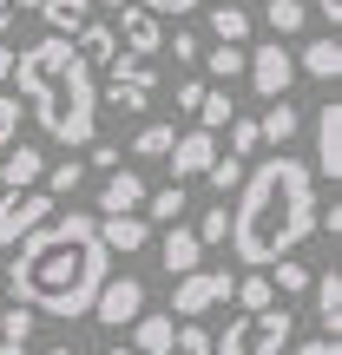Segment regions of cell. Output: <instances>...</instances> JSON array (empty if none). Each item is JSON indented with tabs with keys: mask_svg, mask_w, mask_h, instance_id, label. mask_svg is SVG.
Wrapping results in <instances>:
<instances>
[{
	"mask_svg": "<svg viewBox=\"0 0 342 355\" xmlns=\"http://www.w3.org/2000/svg\"><path fill=\"white\" fill-rule=\"evenodd\" d=\"M105 283V243H99V224L79 211L66 217H46L20 237V257L7 270V290L13 303H26L33 316H92V296Z\"/></svg>",
	"mask_w": 342,
	"mask_h": 355,
	"instance_id": "cell-1",
	"label": "cell"
},
{
	"mask_svg": "<svg viewBox=\"0 0 342 355\" xmlns=\"http://www.w3.org/2000/svg\"><path fill=\"white\" fill-rule=\"evenodd\" d=\"M309 237H316V171L290 158V145H283L257 171L237 178V217H230L224 243L237 250L243 270H270Z\"/></svg>",
	"mask_w": 342,
	"mask_h": 355,
	"instance_id": "cell-2",
	"label": "cell"
},
{
	"mask_svg": "<svg viewBox=\"0 0 342 355\" xmlns=\"http://www.w3.org/2000/svg\"><path fill=\"white\" fill-rule=\"evenodd\" d=\"M13 79H20V99L40 119L46 139L92 145V132H99V86H92V66L79 60V46L66 33H46L26 53H13Z\"/></svg>",
	"mask_w": 342,
	"mask_h": 355,
	"instance_id": "cell-3",
	"label": "cell"
},
{
	"mask_svg": "<svg viewBox=\"0 0 342 355\" xmlns=\"http://www.w3.org/2000/svg\"><path fill=\"white\" fill-rule=\"evenodd\" d=\"M290 336H296L290 303H264V309H243L224 336H211V355H283Z\"/></svg>",
	"mask_w": 342,
	"mask_h": 355,
	"instance_id": "cell-4",
	"label": "cell"
},
{
	"mask_svg": "<svg viewBox=\"0 0 342 355\" xmlns=\"http://www.w3.org/2000/svg\"><path fill=\"white\" fill-rule=\"evenodd\" d=\"M230 270H178V290H171V309H178V322L185 316H204V309H217V303H230Z\"/></svg>",
	"mask_w": 342,
	"mask_h": 355,
	"instance_id": "cell-5",
	"label": "cell"
},
{
	"mask_svg": "<svg viewBox=\"0 0 342 355\" xmlns=\"http://www.w3.org/2000/svg\"><path fill=\"white\" fill-rule=\"evenodd\" d=\"M53 217V191L46 184H20V191H0V243H20L33 224Z\"/></svg>",
	"mask_w": 342,
	"mask_h": 355,
	"instance_id": "cell-6",
	"label": "cell"
},
{
	"mask_svg": "<svg viewBox=\"0 0 342 355\" xmlns=\"http://www.w3.org/2000/svg\"><path fill=\"white\" fill-rule=\"evenodd\" d=\"M243 79H250L264 99H283V92L296 86V60H290V46H283V40H264L257 53H243Z\"/></svg>",
	"mask_w": 342,
	"mask_h": 355,
	"instance_id": "cell-7",
	"label": "cell"
},
{
	"mask_svg": "<svg viewBox=\"0 0 342 355\" xmlns=\"http://www.w3.org/2000/svg\"><path fill=\"white\" fill-rule=\"evenodd\" d=\"M139 309H145V283L139 277H105L99 296H92V316H99L105 329H126Z\"/></svg>",
	"mask_w": 342,
	"mask_h": 355,
	"instance_id": "cell-8",
	"label": "cell"
},
{
	"mask_svg": "<svg viewBox=\"0 0 342 355\" xmlns=\"http://www.w3.org/2000/svg\"><path fill=\"white\" fill-rule=\"evenodd\" d=\"M112 33H119V53H139V60H152L158 46H165V26H158V13L152 7H119V20H112Z\"/></svg>",
	"mask_w": 342,
	"mask_h": 355,
	"instance_id": "cell-9",
	"label": "cell"
},
{
	"mask_svg": "<svg viewBox=\"0 0 342 355\" xmlns=\"http://www.w3.org/2000/svg\"><path fill=\"white\" fill-rule=\"evenodd\" d=\"M316 184H342V105L330 99L316 112Z\"/></svg>",
	"mask_w": 342,
	"mask_h": 355,
	"instance_id": "cell-10",
	"label": "cell"
},
{
	"mask_svg": "<svg viewBox=\"0 0 342 355\" xmlns=\"http://www.w3.org/2000/svg\"><path fill=\"white\" fill-rule=\"evenodd\" d=\"M145 191H152V184H145L139 171L112 165V171H105V184H99V211H105V217H119V211H145Z\"/></svg>",
	"mask_w": 342,
	"mask_h": 355,
	"instance_id": "cell-11",
	"label": "cell"
},
{
	"mask_svg": "<svg viewBox=\"0 0 342 355\" xmlns=\"http://www.w3.org/2000/svg\"><path fill=\"white\" fill-rule=\"evenodd\" d=\"M165 158H171V171H178V178H204V171H211V158H217V132H204V125H198V132H185V139H171V152H165Z\"/></svg>",
	"mask_w": 342,
	"mask_h": 355,
	"instance_id": "cell-12",
	"label": "cell"
},
{
	"mask_svg": "<svg viewBox=\"0 0 342 355\" xmlns=\"http://www.w3.org/2000/svg\"><path fill=\"white\" fill-rule=\"evenodd\" d=\"M99 243H105V250H119V257H132V250H145V243H152V224H145L139 211L99 217Z\"/></svg>",
	"mask_w": 342,
	"mask_h": 355,
	"instance_id": "cell-13",
	"label": "cell"
},
{
	"mask_svg": "<svg viewBox=\"0 0 342 355\" xmlns=\"http://www.w3.org/2000/svg\"><path fill=\"white\" fill-rule=\"evenodd\" d=\"M309 290H316V329L323 336H342V270L309 277Z\"/></svg>",
	"mask_w": 342,
	"mask_h": 355,
	"instance_id": "cell-14",
	"label": "cell"
},
{
	"mask_svg": "<svg viewBox=\"0 0 342 355\" xmlns=\"http://www.w3.org/2000/svg\"><path fill=\"white\" fill-rule=\"evenodd\" d=\"M40 171H46V158H40L33 145H7V152H0V191L40 184Z\"/></svg>",
	"mask_w": 342,
	"mask_h": 355,
	"instance_id": "cell-15",
	"label": "cell"
},
{
	"mask_svg": "<svg viewBox=\"0 0 342 355\" xmlns=\"http://www.w3.org/2000/svg\"><path fill=\"white\" fill-rule=\"evenodd\" d=\"M296 73L303 79H336L342 73V46H336V33H316L303 53H296Z\"/></svg>",
	"mask_w": 342,
	"mask_h": 355,
	"instance_id": "cell-16",
	"label": "cell"
},
{
	"mask_svg": "<svg viewBox=\"0 0 342 355\" xmlns=\"http://www.w3.org/2000/svg\"><path fill=\"white\" fill-rule=\"evenodd\" d=\"M296 132H303V119H296V105H290V99H270V112L257 119V139H264L270 152H283V145H290Z\"/></svg>",
	"mask_w": 342,
	"mask_h": 355,
	"instance_id": "cell-17",
	"label": "cell"
},
{
	"mask_svg": "<svg viewBox=\"0 0 342 355\" xmlns=\"http://www.w3.org/2000/svg\"><path fill=\"white\" fill-rule=\"evenodd\" d=\"M33 13H40V20H46V26H53V33H66V40H73L79 26L92 20V0H40Z\"/></svg>",
	"mask_w": 342,
	"mask_h": 355,
	"instance_id": "cell-18",
	"label": "cell"
},
{
	"mask_svg": "<svg viewBox=\"0 0 342 355\" xmlns=\"http://www.w3.org/2000/svg\"><path fill=\"white\" fill-rule=\"evenodd\" d=\"M73 46H79V60H86V66H112L119 33H112V26H99V20H86V26L73 33Z\"/></svg>",
	"mask_w": 342,
	"mask_h": 355,
	"instance_id": "cell-19",
	"label": "cell"
},
{
	"mask_svg": "<svg viewBox=\"0 0 342 355\" xmlns=\"http://www.w3.org/2000/svg\"><path fill=\"white\" fill-rule=\"evenodd\" d=\"M26 343H33V309L13 303L7 316H0V355H33Z\"/></svg>",
	"mask_w": 342,
	"mask_h": 355,
	"instance_id": "cell-20",
	"label": "cell"
},
{
	"mask_svg": "<svg viewBox=\"0 0 342 355\" xmlns=\"http://www.w3.org/2000/svg\"><path fill=\"white\" fill-rule=\"evenodd\" d=\"M152 355H211V329H198V316H185Z\"/></svg>",
	"mask_w": 342,
	"mask_h": 355,
	"instance_id": "cell-21",
	"label": "cell"
},
{
	"mask_svg": "<svg viewBox=\"0 0 342 355\" xmlns=\"http://www.w3.org/2000/svg\"><path fill=\"white\" fill-rule=\"evenodd\" d=\"M264 26H270L277 40L303 33V26H309V0H270V7H264Z\"/></svg>",
	"mask_w": 342,
	"mask_h": 355,
	"instance_id": "cell-22",
	"label": "cell"
},
{
	"mask_svg": "<svg viewBox=\"0 0 342 355\" xmlns=\"http://www.w3.org/2000/svg\"><path fill=\"white\" fill-rule=\"evenodd\" d=\"M198 257H204V243H198V230H185V224H171V230H165V270L178 277V270H191V263H198Z\"/></svg>",
	"mask_w": 342,
	"mask_h": 355,
	"instance_id": "cell-23",
	"label": "cell"
},
{
	"mask_svg": "<svg viewBox=\"0 0 342 355\" xmlns=\"http://www.w3.org/2000/svg\"><path fill=\"white\" fill-rule=\"evenodd\" d=\"M230 296H237V309H264V303H277V283H270L264 270H243V277L230 283Z\"/></svg>",
	"mask_w": 342,
	"mask_h": 355,
	"instance_id": "cell-24",
	"label": "cell"
},
{
	"mask_svg": "<svg viewBox=\"0 0 342 355\" xmlns=\"http://www.w3.org/2000/svg\"><path fill=\"white\" fill-rule=\"evenodd\" d=\"M145 211H152V224H178V217H185V178H178V184L145 191Z\"/></svg>",
	"mask_w": 342,
	"mask_h": 355,
	"instance_id": "cell-25",
	"label": "cell"
},
{
	"mask_svg": "<svg viewBox=\"0 0 342 355\" xmlns=\"http://www.w3.org/2000/svg\"><path fill=\"white\" fill-rule=\"evenodd\" d=\"M198 60H204V73H211V79H243V46H237V40H217V46L198 53Z\"/></svg>",
	"mask_w": 342,
	"mask_h": 355,
	"instance_id": "cell-26",
	"label": "cell"
},
{
	"mask_svg": "<svg viewBox=\"0 0 342 355\" xmlns=\"http://www.w3.org/2000/svg\"><path fill=\"white\" fill-rule=\"evenodd\" d=\"M171 329H178V316H145V309H139V316H132V349H139V355H152Z\"/></svg>",
	"mask_w": 342,
	"mask_h": 355,
	"instance_id": "cell-27",
	"label": "cell"
},
{
	"mask_svg": "<svg viewBox=\"0 0 342 355\" xmlns=\"http://www.w3.org/2000/svg\"><path fill=\"white\" fill-rule=\"evenodd\" d=\"M211 33H217V40H237V46H243V40H250V13H243L237 0H224V7H211Z\"/></svg>",
	"mask_w": 342,
	"mask_h": 355,
	"instance_id": "cell-28",
	"label": "cell"
},
{
	"mask_svg": "<svg viewBox=\"0 0 342 355\" xmlns=\"http://www.w3.org/2000/svg\"><path fill=\"white\" fill-rule=\"evenodd\" d=\"M105 105H112V112L145 119V112H152V92H145V86H126V79H112V86H105Z\"/></svg>",
	"mask_w": 342,
	"mask_h": 355,
	"instance_id": "cell-29",
	"label": "cell"
},
{
	"mask_svg": "<svg viewBox=\"0 0 342 355\" xmlns=\"http://www.w3.org/2000/svg\"><path fill=\"white\" fill-rule=\"evenodd\" d=\"M171 139H178V132L152 119V125H139V132H132V152H139V158H165V152H171Z\"/></svg>",
	"mask_w": 342,
	"mask_h": 355,
	"instance_id": "cell-30",
	"label": "cell"
},
{
	"mask_svg": "<svg viewBox=\"0 0 342 355\" xmlns=\"http://www.w3.org/2000/svg\"><path fill=\"white\" fill-rule=\"evenodd\" d=\"M198 125H204V132H224V125H230V92H211V86H204V99H198Z\"/></svg>",
	"mask_w": 342,
	"mask_h": 355,
	"instance_id": "cell-31",
	"label": "cell"
},
{
	"mask_svg": "<svg viewBox=\"0 0 342 355\" xmlns=\"http://www.w3.org/2000/svg\"><path fill=\"white\" fill-rule=\"evenodd\" d=\"M40 178H46L53 198H73V191L86 184V165H79V158H66V165H53V171H40Z\"/></svg>",
	"mask_w": 342,
	"mask_h": 355,
	"instance_id": "cell-32",
	"label": "cell"
},
{
	"mask_svg": "<svg viewBox=\"0 0 342 355\" xmlns=\"http://www.w3.org/2000/svg\"><path fill=\"white\" fill-rule=\"evenodd\" d=\"M270 283H277L283 296H296V290H309V270L296 263V257H277V263H270Z\"/></svg>",
	"mask_w": 342,
	"mask_h": 355,
	"instance_id": "cell-33",
	"label": "cell"
},
{
	"mask_svg": "<svg viewBox=\"0 0 342 355\" xmlns=\"http://www.w3.org/2000/svg\"><path fill=\"white\" fill-rule=\"evenodd\" d=\"M224 237H230V204H211L198 224V243H224Z\"/></svg>",
	"mask_w": 342,
	"mask_h": 355,
	"instance_id": "cell-34",
	"label": "cell"
},
{
	"mask_svg": "<svg viewBox=\"0 0 342 355\" xmlns=\"http://www.w3.org/2000/svg\"><path fill=\"white\" fill-rule=\"evenodd\" d=\"M257 145H264V139H257V119H237V112H230V152H237V158H250Z\"/></svg>",
	"mask_w": 342,
	"mask_h": 355,
	"instance_id": "cell-35",
	"label": "cell"
},
{
	"mask_svg": "<svg viewBox=\"0 0 342 355\" xmlns=\"http://www.w3.org/2000/svg\"><path fill=\"white\" fill-rule=\"evenodd\" d=\"M237 178H243V158L230 152V158H211V171H204V184H217V191H230V184H237Z\"/></svg>",
	"mask_w": 342,
	"mask_h": 355,
	"instance_id": "cell-36",
	"label": "cell"
},
{
	"mask_svg": "<svg viewBox=\"0 0 342 355\" xmlns=\"http://www.w3.org/2000/svg\"><path fill=\"white\" fill-rule=\"evenodd\" d=\"M13 132H20V99H7V92H0V152L13 145Z\"/></svg>",
	"mask_w": 342,
	"mask_h": 355,
	"instance_id": "cell-37",
	"label": "cell"
},
{
	"mask_svg": "<svg viewBox=\"0 0 342 355\" xmlns=\"http://www.w3.org/2000/svg\"><path fill=\"white\" fill-rule=\"evenodd\" d=\"M316 230H323L330 243L342 237V198H336V204H316Z\"/></svg>",
	"mask_w": 342,
	"mask_h": 355,
	"instance_id": "cell-38",
	"label": "cell"
},
{
	"mask_svg": "<svg viewBox=\"0 0 342 355\" xmlns=\"http://www.w3.org/2000/svg\"><path fill=\"white\" fill-rule=\"evenodd\" d=\"M296 355H342V336H309V343H296Z\"/></svg>",
	"mask_w": 342,
	"mask_h": 355,
	"instance_id": "cell-39",
	"label": "cell"
},
{
	"mask_svg": "<svg viewBox=\"0 0 342 355\" xmlns=\"http://www.w3.org/2000/svg\"><path fill=\"white\" fill-rule=\"evenodd\" d=\"M171 53H178V66H191V60H198V33H185V26H178V33H171Z\"/></svg>",
	"mask_w": 342,
	"mask_h": 355,
	"instance_id": "cell-40",
	"label": "cell"
},
{
	"mask_svg": "<svg viewBox=\"0 0 342 355\" xmlns=\"http://www.w3.org/2000/svg\"><path fill=\"white\" fill-rule=\"evenodd\" d=\"M204 99V79H178V112H198Z\"/></svg>",
	"mask_w": 342,
	"mask_h": 355,
	"instance_id": "cell-41",
	"label": "cell"
},
{
	"mask_svg": "<svg viewBox=\"0 0 342 355\" xmlns=\"http://www.w3.org/2000/svg\"><path fill=\"white\" fill-rule=\"evenodd\" d=\"M145 7H152V13H158V20H171V13H178V20H185V13H191V7H198V0H145Z\"/></svg>",
	"mask_w": 342,
	"mask_h": 355,
	"instance_id": "cell-42",
	"label": "cell"
},
{
	"mask_svg": "<svg viewBox=\"0 0 342 355\" xmlns=\"http://www.w3.org/2000/svg\"><path fill=\"white\" fill-rule=\"evenodd\" d=\"M112 165H119V145L99 139V145H92V171H112Z\"/></svg>",
	"mask_w": 342,
	"mask_h": 355,
	"instance_id": "cell-43",
	"label": "cell"
},
{
	"mask_svg": "<svg viewBox=\"0 0 342 355\" xmlns=\"http://www.w3.org/2000/svg\"><path fill=\"white\" fill-rule=\"evenodd\" d=\"M309 13H323L330 26H342V0H309Z\"/></svg>",
	"mask_w": 342,
	"mask_h": 355,
	"instance_id": "cell-44",
	"label": "cell"
},
{
	"mask_svg": "<svg viewBox=\"0 0 342 355\" xmlns=\"http://www.w3.org/2000/svg\"><path fill=\"white\" fill-rule=\"evenodd\" d=\"M7 79H13V46L0 40V86H7Z\"/></svg>",
	"mask_w": 342,
	"mask_h": 355,
	"instance_id": "cell-45",
	"label": "cell"
},
{
	"mask_svg": "<svg viewBox=\"0 0 342 355\" xmlns=\"http://www.w3.org/2000/svg\"><path fill=\"white\" fill-rule=\"evenodd\" d=\"M7 26H13V0H0V40H7Z\"/></svg>",
	"mask_w": 342,
	"mask_h": 355,
	"instance_id": "cell-46",
	"label": "cell"
},
{
	"mask_svg": "<svg viewBox=\"0 0 342 355\" xmlns=\"http://www.w3.org/2000/svg\"><path fill=\"white\" fill-rule=\"evenodd\" d=\"M46 355H73V343H53V349H46Z\"/></svg>",
	"mask_w": 342,
	"mask_h": 355,
	"instance_id": "cell-47",
	"label": "cell"
},
{
	"mask_svg": "<svg viewBox=\"0 0 342 355\" xmlns=\"http://www.w3.org/2000/svg\"><path fill=\"white\" fill-rule=\"evenodd\" d=\"M92 7H112V13H119V7H126V0H92Z\"/></svg>",
	"mask_w": 342,
	"mask_h": 355,
	"instance_id": "cell-48",
	"label": "cell"
},
{
	"mask_svg": "<svg viewBox=\"0 0 342 355\" xmlns=\"http://www.w3.org/2000/svg\"><path fill=\"white\" fill-rule=\"evenodd\" d=\"M13 7H20V13H33V7H40V0H13Z\"/></svg>",
	"mask_w": 342,
	"mask_h": 355,
	"instance_id": "cell-49",
	"label": "cell"
},
{
	"mask_svg": "<svg viewBox=\"0 0 342 355\" xmlns=\"http://www.w3.org/2000/svg\"><path fill=\"white\" fill-rule=\"evenodd\" d=\"M105 355H126V349H105Z\"/></svg>",
	"mask_w": 342,
	"mask_h": 355,
	"instance_id": "cell-50",
	"label": "cell"
}]
</instances>
